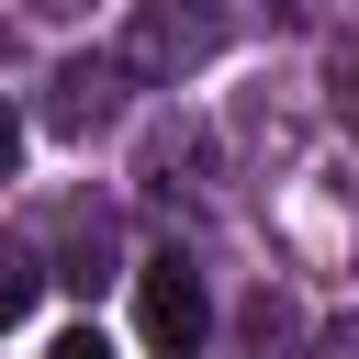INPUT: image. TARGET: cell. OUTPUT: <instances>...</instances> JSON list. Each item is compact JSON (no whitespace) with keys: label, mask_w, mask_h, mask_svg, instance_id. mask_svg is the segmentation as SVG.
Wrapping results in <instances>:
<instances>
[{"label":"cell","mask_w":359,"mask_h":359,"mask_svg":"<svg viewBox=\"0 0 359 359\" xmlns=\"http://www.w3.org/2000/svg\"><path fill=\"white\" fill-rule=\"evenodd\" d=\"M325 79H337V112H348V123H359V34H348V45H337V56H325Z\"/></svg>","instance_id":"obj_5"},{"label":"cell","mask_w":359,"mask_h":359,"mask_svg":"<svg viewBox=\"0 0 359 359\" xmlns=\"http://www.w3.org/2000/svg\"><path fill=\"white\" fill-rule=\"evenodd\" d=\"M135 337H146L157 359H202V337H213V292H202V269H191L180 247L135 258Z\"/></svg>","instance_id":"obj_1"},{"label":"cell","mask_w":359,"mask_h":359,"mask_svg":"<svg viewBox=\"0 0 359 359\" xmlns=\"http://www.w3.org/2000/svg\"><path fill=\"white\" fill-rule=\"evenodd\" d=\"M314 359H359V314H337V325L314 337Z\"/></svg>","instance_id":"obj_6"},{"label":"cell","mask_w":359,"mask_h":359,"mask_svg":"<svg viewBox=\"0 0 359 359\" xmlns=\"http://www.w3.org/2000/svg\"><path fill=\"white\" fill-rule=\"evenodd\" d=\"M34 303H45V258H34L22 236H0V325H22Z\"/></svg>","instance_id":"obj_4"},{"label":"cell","mask_w":359,"mask_h":359,"mask_svg":"<svg viewBox=\"0 0 359 359\" xmlns=\"http://www.w3.org/2000/svg\"><path fill=\"white\" fill-rule=\"evenodd\" d=\"M56 135H101L112 112H123V67H101V56H79V67H56Z\"/></svg>","instance_id":"obj_3"},{"label":"cell","mask_w":359,"mask_h":359,"mask_svg":"<svg viewBox=\"0 0 359 359\" xmlns=\"http://www.w3.org/2000/svg\"><path fill=\"white\" fill-rule=\"evenodd\" d=\"M11 157H22V123H11V101H0V180H11Z\"/></svg>","instance_id":"obj_8"},{"label":"cell","mask_w":359,"mask_h":359,"mask_svg":"<svg viewBox=\"0 0 359 359\" xmlns=\"http://www.w3.org/2000/svg\"><path fill=\"white\" fill-rule=\"evenodd\" d=\"M45 359H112V348H101V337H90V325H79V337H56V348H45Z\"/></svg>","instance_id":"obj_7"},{"label":"cell","mask_w":359,"mask_h":359,"mask_svg":"<svg viewBox=\"0 0 359 359\" xmlns=\"http://www.w3.org/2000/svg\"><path fill=\"white\" fill-rule=\"evenodd\" d=\"M34 11H79V0H34Z\"/></svg>","instance_id":"obj_9"},{"label":"cell","mask_w":359,"mask_h":359,"mask_svg":"<svg viewBox=\"0 0 359 359\" xmlns=\"http://www.w3.org/2000/svg\"><path fill=\"white\" fill-rule=\"evenodd\" d=\"M202 56H213V11H146V22H135V45H123V67H146V79L202 67Z\"/></svg>","instance_id":"obj_2"}]
</instances>
